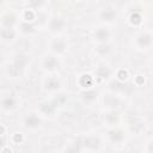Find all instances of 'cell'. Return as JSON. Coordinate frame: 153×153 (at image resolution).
<instances>
[{
  "label": "cell",
  "instance_id": "cell-1",
  "mask_svg": "<svg viewBox=\"0 0 153 153\" xmlns=\"http://www.w3.org/2000/svg\"><path fill=\"white\" fill-rule=\"evenodd\" d=\"M29 62V57L26 55H17L14 57V61H13V65L11 66L10 68V73L12 75H18L19 72L25 67V65Z\"/></svg>",
  "mask_w": 153,
  "mask_h": 153
},
{
  "label": "cell",
  "instance_id": "cell-2",
  "mask_svg": "<svg viewBox=\"0 0 153 153\" xmlns=\"http://www.w3.org/2000/svg\"><path fill=\"white\" fill-rule=\"evenodd\" d=\"M65 26V20L62 18H59V17H55L50 20L49 23V29L53 31V32H59L63 29Z\"/></svg>",
  "mask_w": 153,
  "mask_h": 153
},
{
  "label": "cell",
  "instance_id": "cell-3",
  "mask_svg": "<svg viewBox=\"0 0 153 153\" xmlns=\"http://www.w3.org/2000/svg\"><path fill=\"white\" fill-rule=\"evenodd\" d=\"M152 41H153V37H152L149 33H141V35H139L137 38H136V43H137L140 47H143V48L151 45Z\"/></svg>",
  "mask_w": 153,
  "mask_h": 153
},
{
  "label": "cell",
  "instance_id": "cell-4",
  "mask_svg": "<svg viewBox=\"0 0 153 153\" xmlns=\"http://www.w3.org/2000/svg\"><path fill=\"white\" fill-rule=\"evenodd\" d=\"M94 37H96L98 41L105 43V42L109 39V37H110V32H109V30L105 29V27H99V29L96 30V32H94Z\"/></svg>",
  "mask_w": 153,
  "mask_h": 153
},
{
  "label": "cell",
  "instance_id": "cell-5",
  "mask_svg": "<svg viewBox=\"0 0 153 153\" xmlns=\"http://www.w3.org/2000/svg\"><path fill=\"white\" fill-rule=\"evenodd\" d=\"M44 68L48 71H54L59 68V61L54 56H47L44 60Z\"/></svg>",
  "mask_w": 153,
  "mask_h": 153
},
{
  "label": "cell",
  "instance_id": "cell-6",
  "mask_svg": "<svg viewBox=\"0 0 153 153\" xmlns=\"http://www.w3.org/2000/svg\"><path fill=\"white\" fill-rule=\"evenodd\" d=\"M56 104L54 102H49V103H43L41 105V111L45 115H53L56 110Z\"/></svg>",
  "mask_w": 153,
  "mask_h": 153
},
{
  "label": "cell",
  "instance_id": "cell-7",
  "mask_svg": "<svg viewBox=\"0 0 153 153\" xmlns=\"http://www.w3.org/2000/svg\"><path fill=\"white\" fill-rule=\"evenodd\" d=\"M41 124V120L36 115H30L25 118V126L27 128H36Z\"/></svg>",
  "mask_w": 153,
  "mask_h": 153
},
{
  "label": "cell",
  "instance_id": "cell-8",
  "mask_svg": "<svg viewBox=\"0 0 153 153\" xmlns=\"http://www.w3.org/2000/svg\"><path fill=\"white\" fill-rule=\"evenodd\" d=\"M51 49L56 53H62L66 49V42L61 38H57L51 43Z\"/></svg>",
  "mask_w": 153,
  "mask_h": 153
},
{
  "label": "cell",
  "instance_id": "cell-9",
  "mask_svg": "<svg viewBox=\"0 0 153 153\" xmlns=\"http://www.w3.org/2000/svg\"><path fill=\"white\" fill-rule=\"evenodd\" d=\"M104 104L106 106H109V108H117L120 105V99L117 97H115V96L108 94V96L104 97Z\"/></svg>",
  "mask_w": 153,
  "mask_h": 153
},
{
  "label": "cell",
  "instance_id": "cell-10",
  "mask_svg": "<svg viewBox=\"0 0 153 153\" xmlns=\"http://www.w3.org/2000/svg\"><path fill=\"white\" fill-rule=\"evenodd\" d=\"M97 96H98V92L97 91H94V90H87L86 92L82 93L81 98H82V100L85 103H91V102H93L97 98Z\"/></svg>",
  "mask_w": 153,
  "mask_h": 153
},
{
  "label": "cell",
  "instance_id": "cell-11",
  "mask_svg": "<svg viewBox=\"0 0 153 153\" xmlns=\"http://www.w3.org/2000/svg\"><path fill=\"white\" fill-rule=\"evenodd\" d=\"M116 17V12L111 8H108V10H104L102 13H100V18L104 20V22H112Z\"/></svg>",
  "mask_w": 153,
  "mask_h": 153
},
{
  "label": "cell",
  "instance_id": "cell-12",
  "mask_svg": "<svg viewBox=\"0 0 153 153\" xmlns=\"http://www.w3.org/2000/svg\"><path fill=\"white\" fill-rule=\"evenodd\" d=\"M1 38L4 41H11L14 38V31L12 27H4L1 29Z\"/></svg>",
  "mask_w": 153,
  "mask_h": 153
},
{
  "label": "cell",
  "instance_id": "cell-13",
  "mask_svg": "<svg viewBox=\"0 0 153 153\" xmlns=\"http://www.w3.org/2000/svg\"><path fill=\"white\" fill-rule=\"evenodd\" d=\"M1 105H2V108H4V109H6V110L13 109V108H14V105H16V99H14L13 97L8 96V97H6V98H4V99H2Z\"/></svg>",
  "mask_w": 153,
  "mask_h": 153
},
{
  "label": "cell",
  "instance_id": "cell-14",
  "mask_svg": "<svg viewBox=\"0 0 153 153\" xmlns=\"http://www.w3.org/2000/svg\"><path fill=\"white\" fill-rule=\"evenodd\" d=\"M84 145L90 148V149H97L98 146H99V140L96 139V137H87L85 141H84Z\"/></svg>",
  "mask_w": 153,
  "mask_h": 153
},
{
  "label": "cell",
  "instance_id": "cell-15",
  "mask_svg": "<svg viewBox=\"0 0 153 153\" xmlns=\"http://www.w3.org/2000/svg\"><path fill=\"white\" fill-rule=\"evenodd\" d=\"M16 23V17L13 14H6L2 18V25L4 27H12V25Z\"/></svg>",
  "mask_w": 153,
  "mask_h": 153
},
{
  "label": "cell",
  "instance_id": "cell-16",
  "mask_svg": "<svg viewBox=\"0 0 153 153\" xmlns=\"http://www.w3.org/2000/svg\"><path fill=\"white\" fill-rule=\"evenodd\" d=\"M60 81L57 79H49L47 82H45V88L49 90V91H54V90H57L60 88Z\"/></svg>",
  "mask_w": 153,
  "mask_h": 153
},
{
  "label": "cell",
  "instance_id": "cell-17",
  "mask_svg": "<svg viewBox=\"0 0 153 153\" xmlns=\"http://www.w3.org/2000/svg\"><path fill=\"white\" fill-rule=\"evenodd\" d=\"M109 137L115 141V142H120L123 140V134L121 130H110L109 131Z\"/></svg>",
  "mask_w": 153,
  "mask_h": 153
},
{
  "label": "cell",
  "instance_id": "cell-18",
  "mask_svg": "<svg viewBox=\"0 0 153 153\" xmlns=\"http://www.w3.org/2000/svg\"><path fill=\"white\" fill-rule=\"evenodd\" d=\"M96 73H97V75H98L99 78L106 79V78L110 76L111 71H110V68H108V67H99V68L96 71Z\"/></svg>",
  "mask_w": 153,
  "mask_h": 153
},
{
  "label": "cell",
  "instance_id": "cell-19",
  "mask_svg": "<svg viewBox=\"0 0 153 153\" xmlns=\"http://www.w3.org/2000/svg\"><path fill=\"white\" fill-rule=\"evenodd\" d=\"M105 121L110 124H115L118 122V115L116 112H109L105 115Z\"/></svg>",
  "mask_w": 153,
  "mask_h": 153
},
{
  "label": "cell",
  "instance_id": "cell-20",
  "mask_svg": "<svg viewBox=\"0 0 153 153\" xmlns=\"http://www.w3.org/2000/svg\"><path fill=\"white\" fill-rule=\"evenodd\" d=\"M92 82H93L92 76H91V75H88V74L82 75V76H81V79H80V84H81L82 86H85V87L91 86V85H92Z\"/></svg>",
  "mask_w": 153,
  "mask_h": 153
},
{
  "label": "cell",
  "instance_id": "cell-21",
  "mask_svg": "<svg viewBox=\"0 0 153 153\" xmlns=\"http://www.w3.org/2000/svg\"><path fill=\"white\" fill-rule=\"evenodd\" d=\"M110 45L109 44H106V43H102L99 47H97V51L99 53V54H102V55H104V54H108L109 51H110Z\"/></svg>",
  "mask_w": 153,
  "mask_h": 153
},
{
  "label": "cell",
  "instance_id": "cell-22",
  "mask_svg": "<svg viewBox=\"0 0 153 153\" xmlns=\"http://www.w3.org/2000/svg\"><path fill=\"white\" fill-rule=\"evenodd\" d=\"M110 87L112 90H117V91H123L126 88V85L123 82H120V81H112L110 84Z\"/></svg>",
  "mask_w": 153,
  "mask_h": 153
},
{
  "label": "cell",
  "instance_id": "cell-23",
  "mask_svg": "<svg viewBox=\"0 0 153 153\" xmlns=\"http://www.w3.org/2000/svg\"><path fill=\"white\" fill-rule=\"evenodd\" d=\"M130 22H131L134 25L140 24V22H141V16H140L139 13H133V14L130 16Z\"/></svg>",
  "mask_w": 153,
  "mask_h": 153
},
{
  "label": "cell",
  "instance_id": "cell-24",
  "mask_svg": "<svg viewBox=\"0 0 153 153\" xmlns=\"http://www.w3.org/2000/svg\"><path fill=\"white\" fill-rule=\"evenodd\" d=\"M22 30L24 32H32L33 31V25L29 24V23H23L22 24Z\"/></svg>",
  "mask_w": 153,
  "mask_h": 153
},
{
  "label": "cell",
  "instance_id": "cell-25",
  "mask_svg": "<svg viewBox=\"0 0 153 153\" xmlns=\"http://www.w3.org/2000/svg\"><path fill=\"white\" fill-rule=\"evenodd\" d=\"M43 4V0H30V5L32 7H39Z\"/></svg>",
  "mask_w": 153,
  "mask_h": 153
},
{
  "label": "cell",
  "instance_id": "cell-26",
  "mask_svg": "<svg viewBox=\"0 0 153 153\" xmlns=\"http://www.w3.org/2000/svg\"><path fill=\"white\" fill-rule=\"evenodd\" d=\"M117 76H118V79H120V80H124V79L127 78V72H126V71H123V69H121V71L117 73Z\"/></svg>",
  "mask_w": 153,
  "mask_h": 153
},
{
  "label": "cell",
  "instance_id": "cell-27",
  "mask_svg": "<svg viewBox=\"0 0 153 153\" xmlns=\"http://www.w3.org/2000/svg\"><path fill=\"white\" fill-rule=\"evenodd\" d=\"M33 18V13L31 12V11H27L26 13H25V19L26 20H31Z\"/></svg>",
  "mask_w": 153,
  "mask_h": 153
},
{
  "label": "cell",
  "instance_id": "cell-28",
  "mask_svg": "<svg viewBox=\"0 0 153 153\" xmlns=\"http://www.w3.org/2000/svg\"><path fill=\"white\" fill-rule=\"evenodd\" d=\"M22 139H23L22 135H16V136H14V141H17V142H18V141H22Z\"/></svg>",
  "mask_w": 153,
  "mask_h": 153
},
{
  "label": "cell",
  "instance_id": "cell-29",
  "mask_svg": "<svg viewBox=\"0 0 153 153\" xmlns=\"http://www.w3.org/2000/svg\"><path fill=\"white\" fill-rule=\"evenodd\" d=\"M148 151H149V152H153V143H151V145H149V147H148Z\"/></svg>",
  "mask_w": 153,
  "mask_h": 153
}]
</instances>
